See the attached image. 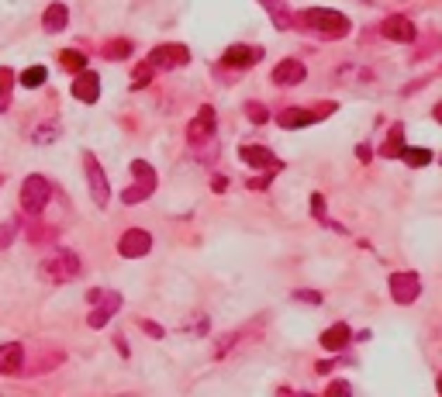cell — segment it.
<instances>
[{"instance_id": "6da1fadb", "label": "cell", "mask_w": 442, "mask_h": 397, "mask_svg": "<svg viewBox=\"0 0 442 397\" xmlns=\"http://www.w3.org/2000/svg\"><path fill=\"white\" fill-rule=\"evenodd\" d=\"M297 25L308 28V32H318L325 39H346L349 35V18L342 11H332V7H308V11H301Z\"/></svg>"}, {"instance_id": "7a4b0ae2", "label": "cell", "mask_w": 442, "mask_h": 397, "mask_svg": "<svg viewBox=\"0 0 442 397\" xmlns=\"http://www.w3.org/2000/svg\"><path fill=\"white\" fill-rule=\"evenodd\" d=\"M80 273H83V259L77 252H70V249H56V252H48L41 259V280H48V283H70Z\"/></svg>"}, {"instance_id": "3957f363", "label": "cell", "mask_w": 442, "mask_h": 397, "mask_svg": "<svg viewBox=\"0 0 442 397\" xmlns=\"http://www.w3.org/2000/svg\"><path fill=\"white\" fill-rule=\"evenodd\" d=\"M48 200H52V183H48V176L32 173V176L21 183V207H25V214H41Z\"/></svg>"}, {"instance_id": "277c9868", "label": "cell", "mask_w": 442, "mask_h": 397, "mask_svg": "<svg viewBox=\"0 0 442 397\" xmlns=\"http://www.w3.org/2000/svg\"><path fill=\"white\" fill-rule=\"evenodd\" d=\"M131 176H135V183L121 194L124 204H138V200H145L156 190V169H152L145 159H135V162H131Z\"/></svg>"}, {"instance_id": "5b68a950", "label": "cell", "mask_w": 442, "mask_h": 397, "mask_svg": "<svg viewBox=\"0 0 442 397\" xmlns=\"http://www.w3.org/2000/svg\"><path fill=\"white\" fill-rule=\"evenodd\" d=\"M83 169H86V183H90L93 204H97V207H108L111 187H108V176H104V169H100V162H97L93 152H83Z\"/></svg>"}, {"instance_id": "8992f818", "label": "cell", "mask_w": 442, "mask_h": 397, "mask_svg": "<svg viewBox=\"0 0 442 397\" xmlns=\"http://www.w3.org/2000/svg\"><path fill=\"white\" fill-rule=\"evenodd\" d=\"M187 63H190V48L187 45H160L149 56L152 70H176V66H187Z\"/></svg>"}, {"instance_id": "52a82bcc", "label": "cell", "mask_w": 442, "mask_h": 397, "mask_svg": "<svg viewBox=\"0 0 442 397\" xmlns=\"http://www.w3.org/2000/svg\"><path fill=\"white\" fill-rule=\"evenodd\" d=\"M149 249H152V235H149L145 228H128V232L118 238V252L124 259H138V256H145Z\"/></svg>"}, {"instance_id": "ba28073f", "label": "cell", "mask_w": 442, "mask_h": 397, "mask_svg": "<svg viewBox=\"0 0 442 397\" xmlns=\"http://www.w3.org/2000/svg\"><path fill=\"white\" fill-rule=\"evenodd\" d=\"M380 35L391 41H401V45H411V41L418 39V32H415V25H411V18H401V14H391V18H384V25H380Z\"/></svg>"}, {"instance_id": "9c48e42d", "label": "cell", "mask_w": 442, "mask_h": 397, "mask_svg": "<svg viewBox=\"0 0 442 397\" xmlns=\"http://www.w3.org/2000/svg\"><path fill=\"white\" fill-rule=\"evenodd\" d=\"M118 308H121V294H118V290H100V297H97V308L90 311L86 325H90V328H104Z\"/></svg>"}, {"instance_id": "30bf717a", "label": "cell", "mask_w": 442, "mask_h": 397, "mask_svg": "<svg viewBox=\"0 0 442 397\" xmlns=\"http://www.w3.org/2000/svg\"><path fill=\"white\" fill-rule=\"evenodd\" d=\"M211 135H214V108L204 104L201 111H197V118L187 124V142L190 145H204Z\"/></svg>"}, {"instance_id": "8fae6325", "label": "cell", "mask_w": 442, "mask_h": 397, "mask_svg": "<svg viewBox=\"0 0 442 397\" xmlns=\"http://www.w3.org/2000/svg\"><path fill=\"white\" fill-rule=\"evenodd\" d=\"M418 294H422V280H418V273H394V277H391V297H394L398 304L418 301Z\"/></svg>"}, {"instance_id": "7c38bea8", "label": "cell", "mask_w": 442, "mask_h": 397, "mask_svg": "<svg viewBox=\"0 0 442 397\" xmlns=\"http://www.w3.org/2000/svg\"><path fill=\"white\" fill-rule=\"evenodd\" d=\"M25 370V346L21 342H0V373L18 377Z\"/></svg>"}, {"instance_id": "4fadbf2b", "label": "cell", "mask_w": 442, "mask_h": 397, "mask_svg": "<svg viewBox=\"0 0 442 397\" xmlns=\"http://www.w3.org/2000/svg\"><path fill=\"white\" fill-rule=\"evenodd\" d=\"M73 97L83 100V104H97V97H100V79L93 70H83L77 73V83H73Z\"/></svg>"}, {"instance_id": "5bb4252c", "label": "cell", "mask_w": 442, "mask_h": 397, "mask_svg": "<svg viewBox=\"0 0 442 397\" xmlns=\"http://www.w3.org/2000/svg\"><path fill=\"white\" fill-rule=\"evenodd\" d=\"M304 77H308V70H304L301 59H283V63H277V70H273V83H277V86H297Z\"/></svg>"}, {"instance_id": "9a60e30c", "label": "cell", "mask_w": 442, "mask_h": 397, "mask_svg": "<svg viewBox=\"0 0 442 397\" xmlns=\"http://www.w3.org/2000/svg\"><path fill=\"white\" fill-rule=\"evenodd\" d=\"M239 156H242V162H249V166H256V169H280V159L273 156L270 149H263V145H242Z\"/></svg>"}, {"instance_id": "2e32d148", "label": "cell", "mask_w": 442, "mask_h": 397, "mask_svg": "<svg viewBox=\"0 0 442 397\" xmlns=\"http://www.w3.org/2000/svg\"><path fill=\"white\" fill-rule=\"evenodd\" d=\"M349 339H353V332H349L346 321H339V325H332V328H325L322 332V346L328 349V353H342V349L349 346Z\"/></svg>"}, {"instance_id": "e0dca14e", "label": "cell", "mask_w": 442, "mask_h": 397, "mask_svg": "<svg viewBox=\"0 0 442 397\" xmlns=\"http://www.w3.org/2000/svg\"><path fill=\"white\" fill-rule=\"evenodd\" d=\"M66 21H70L66 4H48V7H45V14H41V28H45L48 35L63 32V28H66Z\"/></svg>"}, {"instance_id": "ac0fdd59", "label": "cell", "mask_w": 442, "mask_h": 397, "mask_svg": "<svg viewBox=\"0 0 442 397\" xmlns=\"http://www.w3.org/2000/svg\"><path fill=\"white\" fill-rule=\"evenodd\" d=\"M259 59V52L256 48H249V45H232L225 56H221V63L225 66H232V70H245L249 63H256Z\"/></svg>"}, {"instance_id": "d6986e66", "label": "cell", "mask_w": 442, "mask_h": 397, "mask_svg": "<svg viewBox=\"0 0 442 397\" xmlns=\"http://www.w3.org/2000/svg\"><path fill=\"white\" fill-rule=\"evenodd\" d=\"M283 128H304V124H311V121H318V111H304V108H287L280 111V118H277Z\"/></svg>"}, {"instance_id": "ffe728a7", "label": "cell", "mask_w": 442, "mask_h": 397, "mask_svg": "<svg viewBox=\"0 0 442 397\" xmlns=\"http://www.w3.org/2000/svg\"><path fill=\"white\" fill-rule=\"evenodd\" d=\"M59 135H63L59 121H39V124L32 128V135H28V138H32L35 145H52V142H56Z\"/></svg>"}, {"instance_id": "44dd1931", "label": "cell", "mask_w": 442, "mask_h": 397, "mask_svg": "<svg viewBox=\"0 0 442 397\" xmlns=\"http://www.w3.org/2000/svg\"><path fill=\"white\" fill-rule=\"evenodd\" d=\"M259 4L270 11V18H273L277 28H290V7H287L283 0H259Z\"/></svg>"}, {"instance_id": "7402d4cb", "label": "cell", "mask_w": 442, "mask_h": 397, "mask_svg": "<svg viewBox=\"0 0 442 397\" xmlns=\"http://www.w3.org/2000/svg\"><path fill=\"white\" fill-rule=\"evenodd\" d=\"M59 63H63L70 73H83V66H86V56H83L80 48H63V52H59Z\"/></svg>"}, {"instance_id": "603a6c76", "label": "cell", "mask_w": 442, "mask_h": 397, "mask_svg": "<svg viewBox=\"0 0 442 397\" xmlns=\"http://www.w3.org/2000/svg\"><path fill=\"white\" fill-rule=\"evenodd\" d=\"M384 156H404V131H401V124L398 128H391V135H387V142H384V149H380Z\"/></svg>"}, {"instance_id": "cb8c5ba5", "label": "cell", "mask_w": 442, "mask_h": 397, "mask_svg": "<svg viewBox=\"0 0 442 397\" xmlns=\"http://www.w3.org/2000/svg\"><path fill=\"white\" fill-rule=\"evenodd\" d=\"M339 83H360V79H373L370 70H356V63H342V70L335 73Z\"/></svg>"}, {"instance_id": "d4e9b609", "label": "cell", "mask_w": 442, "mask_h": 397, "mask_svg": "<svg viewBox=\"0 0 442 397\" xmlns=\"http://www.w3.org/2000/svg\"><path fill=\"white\" fill-rule=\"evenodd\" d=\"M100 52H104V59H128V56H131V41L128 39H111Z\"/></svg>"}, {"instance_id": "484cf974", "label": "cell", "mask_w": 442, "mask_h": 397, "mask_svg": "<svg viewBox=\"0 0 442 397\" xmlns=\"http://www.w3.org/2000/svg\"><path fill=\"white\" fill-rule=\"evenodd\" d=\"M45 77H48V73H45V66H28V70L21 73V86H41Z\"/></svg>"}, {"instance_id": "4316f807", "label": "cell", "mask_w": 442, "mask_h": 397, "mask_svg": "<svg viewBox=\"0 0 442 397\" xmlns=\"http://www.w3.org/2000/svg\"><path fill=\"white\" fill-rule=\"evenodd\" d=\"M429 159H432L429 149H404V162H408V166H425Z\"/></svg>"}, {"instance_id": "83f0119b", "label": "cell", "mask_w": 442, "mask_h": 397, "mask_svg": "<svg viewBox=\"0 0 442 397\" xmlns=\"http://www.w3.org/2000/svg\"><path fill=\"white\" fill-rule=\"evenodd\" d=\"M245 115H249V118H252V124H263V121L270 118V115H266V108H263V104H245Z\"/></svg>"}, {"instance_id": "f1b7e54d", "label": "cell", "mask_w": 442, "mask_h": 397, "mask_svg": "<svg viewBox=\"0 0 442 397\" xmlns=\"http://www.w3.org/2000/svg\"><path fill=\"white\" fill-rule=\"evenodd\" d=\"M14 232H18L14 221H4V225H0V249H7V245L14 242Z\"/></svg>"}, {"instance_id": "f546056e", "label": "cell", "mask_w": 442, "mask_h": 397, "mask_svg": "<svg viewBox=\"0 0 442 397\" xmlns=\"http://www.w3.org/2000/svg\"><path fill=\"white\" fill-rule=\"evenodd\" d=\"M149 79H152V66H145V70H135L131 86H135V90H138V86H149Z\"/></svg>"}, {"instance_id": "4dcf8cb0", "label": "cell", "mask_w": 442, "mask_h": 397, "mask_svg": "<svg viewBox=\"0 0 442 397\" xmlns=\"http://www.w3.org/2000/svg\"><path fill=\"white\" fill-rule=\"evenodd\" d=\"M28 238H32V242H45V238H52V228H32V232H28Z\"/></svg>"}, {"instance_id": "1f68e13d", "label": "cell", "mask_w": 442, "mask_h": 397, "mask_svg": "<svg viewBox=\"0 0 442 397\" xmlns=\"http://www.w3.org/2000/svg\"><path fill=\"white\" fill-rule=\"evenodd\" d=\"M332 394H349V384L346 380H335V384H328V397Z\"/></svg>"}, {"instance_id": "d6a6232c", "label": "cell", "mask_w": 442, "mask_h": 397, "mask_svg": "<svg viewBox=\"0 0 442 397\" xmlns=\"http://www.w3.org/2000/svg\"><path fill=\"white\" fill-rule=\"evenodd\" d=\"M142 328H145V332H149L152 339H162V335H166V332H162V328L156 325V321H142Z\"/></svg>"}, {"instance_id": "836d02e7", "label": "cell", "mask_w": 442, "mask_h": 397, "mask_svg": "<svg viewBox=\"0 0 442 397\" xmlns=\"http://www.w3.org/2000/svg\"><path fill=\"white\" fill-rule=\"evenodd\" d=\"M311 211H315L318 218L325 214V200H322V194H315V197H311Z\"/></svg>"}, {"instance_id": "e575fe53", "label": "cell", "mask_w": 442, "mask_h": 397, "mask_svg": "<svg viewBox=\"0 0 442 397\" xmlns=\"http://www.w3.org/2000/svg\"><path fill=\"white\" fill-rule=\"evenodd\" d=\"M211 187H214V190H225V187H228V180H225V176H214V183H211Z\"/></svg>"}, {"instance_id": "d590c367", "label": "cell", "mask_w": 442, "mask_h": 397, "mask_svg": "<svg viewBox=\"0 0 442 397\" xmlns=\"http://www.w3.org/2000/svg\"><path fill=\"white\" fill-rule=\"evenodd\" d=\"M436 121H442V104H436Z\"/></svg>"}, {"instance_id": "8d00e7d4", "label": "cell", "mask_w": 442, "mask_h": 397, "mask_svg": "<svg viewBox=\"0 0 442 397\" xmlns=\"http://www.w3.org/2000/svg\"><path fill=\"white\" fill-rule=\"evenodd\" d=\"M439 394H442V380H439Z\"/></svg>"}]
</instances>
